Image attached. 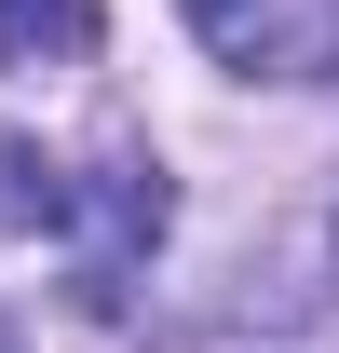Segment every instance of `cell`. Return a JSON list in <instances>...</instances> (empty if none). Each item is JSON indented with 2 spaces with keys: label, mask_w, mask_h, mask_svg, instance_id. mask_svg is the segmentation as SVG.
<instances>
[{
  "label": "cell",
  "mask_w": 339,
  "mask_h": 353,
  "mask_svg": "<svg viewBox=\"0 0 339 353\" xmlns=\"http://www.w3.org/2000/svg\"><path fill=\"white\" fill-rule=\"evenodd\" d=\"M68 245H82V299L109 312L123 299V272L163 245V163H95V190H68Z\"/></svg>",
  "instance_id": "6da1fadb"
},
{
  "label": "cell",
  "mask_w": 339,
  "mask_h": 353,
  "mask_svg": "<svg viewBox=\"0 0 339 353\" xmlns=\"http://www.w3.org/2000/svg\"><path fill=\"white\" fill-rule=\"evenodd\" d=\"M176 14H190L204 54H217V68H245V82H298V68H312V41H298L285 0H176Z\"/></svg>",
  "instance_id": "7a4b0ae2"
},
{
  "label": "cell",
  "mask_w": 339,
  "mask_h": 353,
  "mask_svg": "<svg viewBox=\"0 0 339 353\" xmlns=\"http://www.w3.org/2000/svg\"><path fill=\"white\" fill-rule=\"evenodd\" d=\"M82 41H95V0H0V82L14 68H54Z\"/></svg>",
  "instance_id": "3957f363"
},
{
  "label": "cell",
  "mask_w": 339,
  "mask_h": 353,
  "mask_svg": "<svg viewBox=\"0 0 339 353\" xmlns=\"http://www.w3.org/2000/svg\"><path fill=\"white\" fill-rule=\"evenodd\" d=\"M0 231H68V176L14 136H0Z\"/></svg>",
  "instance_id": "277c9868"
},
{
  "label": "cell",
  "mask_w": 339,
  "mask_h": 353,
  "mask_svg": "<svg viewBox=\"0 0 339 353\" xmlns=\"http://www.w3.org/2000/svg\"><path fill=\"white\" fill-rule=\"evenodd\" d=\"M0 353H14V326H0Z\"/></svg>",
  "instance_id": "5b68a950"
}]
</instances>
